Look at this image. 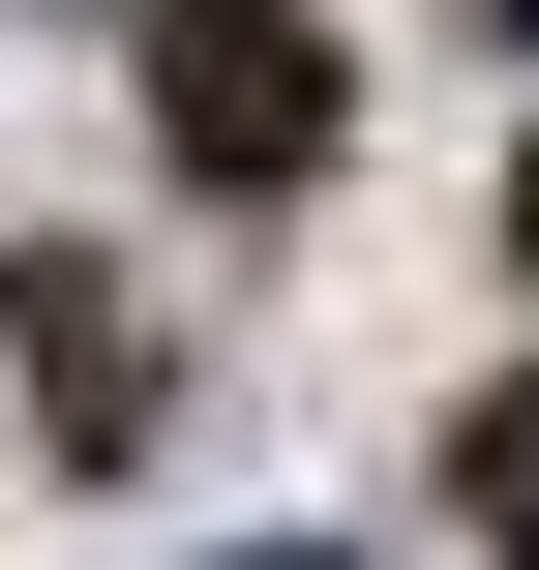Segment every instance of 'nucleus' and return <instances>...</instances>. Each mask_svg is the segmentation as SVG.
<instances>
[{"label": "nucleus", "instance_id": "1", "mask_svg": "<svg viewBox=\"0 0 539 570\" xmlns=\"http://www.w3.org/2000/svg\"><path fill=\"white\" fill-rule=\"evenodd\" d=\"M150 150H180L210 210H300V180L360 150V60H330V0H150Z\"/></svg>", "mask_w": 539, "mask_h": 570}, {"label": "nucleus", "instance_id": "2", "mask_svg": "<svg viewBox=\"0 0 539 570\" xmlns=\"http://www.w3.org/2000/svg\"><path fill=\"white\" fill-rule=\"evenodd\" d=\"M0 331H30V421H60V451H150V331H120L90 240H0Z\"/></svg>", "mask_w": 539, "mask_h": 570}, {"label": "nucleus", "instance_id": "3", "mask_svg": "<svg viewBox=\"0 0 539 570\" xmlns=\"http://www.w3.org/2000/svg\"><path fill=\"white\" fill-rule=\"evenodd\" d=\"M420 481H450V541H480V570H539V361L450 421V451H420Z\"/></svg>", "mask_w": 539, "mask_h": 570}, {"label": "nucleus", "instance_id": "4", "mask_svg": "<svg viewBox=\"0 0 539 570\" xmlns=\"http://www.w3.org/2000/svg\"><path fill=\"white\" fill-rule=\"evenodd\" d=\"M510 271H539V180H510Z\"/></svg>", "mask_w": 539, "mask_h": 570}]
</instances>
